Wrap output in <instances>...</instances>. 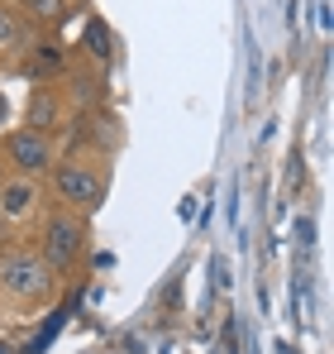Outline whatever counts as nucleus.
<instances>
[{
  "label": "nucleus",
  "mask_w": 334,
  "mask_h": 354,
  "mask_svg": "<svg viewBox=\"0 0 334 354\" xmlns=\"http://www.w3.org/2000/svg\"><path fill=\"white\" fill-rule=\"evenodd\" d=\"M81 239H86V225H81V221H72V216H53L48 230H43V263H48L53 273L72 268V259L81 254Z\"/></svg>",
  "instance_id": "nucleus-2"
},
{
  "label": "nucleus",
  "mask_w": 334,
  "mask_h": 354,
  "mask_svg": "<svg viewBox=\"0 0 334 354\" xmlns=\"http://www.w3.org/2000/svg\"><path fill=\"white\" fill-rule=\"evenodd\" d=\"M0 288L19 301H43L53 292V268L34 254H5L0 259Z\"/></svg>",
  "instance_id": "nucleus-1"
},
{
  "label": "nucleus",
  "mask_w": 334,
  "mask_h": 354,
  "mask_svg": "<svg viewBox=\"0 0 334 354\" xmlns=\"http://www.w3.org/2000/svg\"><path fill=\"white\" fill-rule=\"evenodd\" d=\"M34 206H39V182H34V177L0 182V216H5V221H24Z\"/></svg>",
  "instance_id": "nucleus-5"
},
{
  "label": "nucleus",
  "mask_w": 334,
  "mask_h": 354,
  "mask_svg": "<svg viewBox=\"0 0 334 354\" xmlns=\"http://www.w3.org/2000/svg\"><path fill=\"white\" fill-rule=\"evenodd\" d=\"M19 5H24L34 19H62V15H67V5H62V0H19Z\"/></svg>",
  "instance_id": "nucleus-8"
},
{
  "label": "nucleus",
  "mask_w": 334,
  "mask_h": 354,
  "mask_svg": "<svg viewBox=\"0 0 334 354\" xmlns=\"http://www.w3.org/2000/svg\"><path fill=\"white\" fill-rule=\"evenodd\" d=\"M53 187H57L62 201H72V206H81V211H96L101 196H106V182L91 173V168H81V163H62L53 173Z\"/></svg>",
  "instance_id": "nucleus-4"
},
{
  "label": "nucleus",
  "mask_w": 334,
  "mask_h": 354,
  "mask_svg": "<svg viewBox=\"0 0 334 354\" xmlns=\"http://www.w3.org/2000/svg\"><path fill=\"white\" fill-rule=\"evenodd\" d=\"M57 120V101H53V91H43V86H34V96H29V129H48Z\"/></svg>",
  "instance_id": "nucleus-6"
},
{
  "label": "nucleus",
  "mask_w": 334,
  "mask_h": 354,
  "mask_svg": "<svg viewBox=\"0 0 334 354\" xmlns=\"http://www.w3.org/2000/svg\"><path fill=\"white\" fill-rule=\"evenodd\" d=\"M0 120H5V96H0Z\"/></svg>",
  "instance_id": "nucleus-11"
},
{
  "label": "nucleus",
  "mask_w": 334,
  "mask_h": 354,
  "mask_svg": "<svg viewBox=\"0 0 334 354\" xmlns=\"http://www.w3.org/2000/svg\"><path fill=\"white\" fill-rule=\"evenodd\" d=\"M57 62H62V53H57V44H43V48H39V72H53Z\"/></svg>",
  "instance_id": "nucleus-9"
},
{
  "label": "nucleus",
  "mask_w": 334,
  "mask_h": 354,
  "mask_svg": "<svg viewBox=\"0 0 334 354\" xmlns=\"http://www.w3.org/2000/svg\"><path fill=\"white\" fill-rule=\"evenodd\" d=\"M0 354H5V345H0Z\"/></svg>",
  "instance_id": "nucleus-13"
},
{
  "label": "nucleus",
  "mask_w": 334,
  "mask_h": 354,
  "mask_svg": "<svg viewBox=\"0 0 334 354\" xmlns=\"http://www.w3.org/2000/svg\"><path fill=\"white\" fill-rule=\"evenodd\" d=\"M0 182H5V177H0Z\"/></svg>",
  "instance_id": "nucleus-14"
},
{
  "label": "nucleus",
  "mask_w": 334,
  "mask_h": 354,
  "mask_svg": "<svg viewBox=\"0 0 334 354\" xmlns=\"http://www.w3.org/2000/svg\"><path fill=\"white\" fill-rule=\"evenodd\" d=\"M10 39H14V15H10V10L0 5V48H5Z\"/></svg>",
  "instance_id": "nucleus-10"
},
{
  "label": "nucleus",
  "mask_w": 334,
  "mask_h": 354,
  "mask_svg": "<svg viewBox=\"0 0 334 354\" xmlns=\"http://www.w3.org/2000/svg\"><path fill=\"white\" fill-rule=\"evenodd\" d=\"M0 225H5V216H0Z\"/></svg>",
  "instance_id": "nucleus-12"
},
{
  "label": "nucleus",
  "mask_w": 334,
  "mask_h": 354,
  "mask_svg": "<svg viewBox=\"0 0 334 354\" xmlns=\"http://www.w3.org/2000/svg\"><path fill=\"white\" fill-rule=\"evenodd\" d=\"M5 158L19 168V177H39V173L53 168V144L39 129H19V134L5 139Z\"/></svg>",
  "instance_id": "nucleus-3"
},
{
  "label": "nucleus",
  "mask_w": 334,
  "mask_h": 354,
  "mask_svg": "<svg viewBox=\"0 0 334 354\" xmlns=\"http://www.w3.org/2000/svg\"><path fill=\"white\" fill-rule=\"evenodd\" d=\"M110 44H115V39H110V29H106V24H101V19H91V24H86V48H91V53H96V58L106 62V58H110V53H115Z\"/></svg>",
  "instance_id": "nucleus-7"
}]
</instances>
